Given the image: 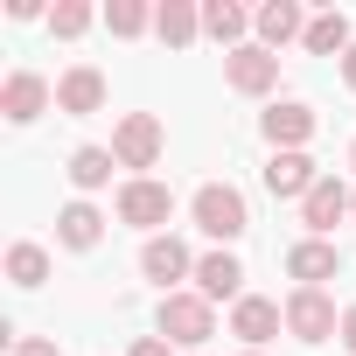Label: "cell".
<instances>
[{
  "label": "cell",
  "instance_id": "6da1fadb",
  "mask_svg": "<svg viewBox=\"0 0 356 356\" xmlns=\"http://www.w3.org/2000/svg\"><path fill=\"white\" fill-rule=\"evenodd\" d=\"M189 210H196V231H203V238H217L224 252H231V245L252 231V210H245V196H238L231 182H203Z\"/></svg>",
  "mask_w": 356,
  "mask_h": 356
},
{
  "label": "cell",
  "instance_id": "7a4b0ae2",
  "mask_svg": "<svg viewBox=\"0 0 356 356\" xmlns=\"http://www.w3.org/2000/svg\"><path fill=\"white\" fill-rule=\"evenodd\" d=\"M154 335H168L175 349H203V342L217 335V307H210L203 293H161Z\"/></svg>",
  "mask_w": 356,
  "mask_h": 356
},
{
  "label": "cell",
  "instance_id": "3957f363",
  "mask_svg": "<svg viewBox=\"0 0 356 356\" xmlns=\"http://www.w3.org/2000/svg\"><path fill=\"white\" fill-rule=\"evenodd\" d=\"M175 217V189L168 182H154V175H133V182L119 189V224H133V231H154L161 238V224Z\"/></svg>",
  "mask_w": 356,
  "mask_h": 356
},
{
  "label": "cell",
  "instance_id": "277c9868",
  "mask_svg": "<svg viewBox=\"0 0 356 356\" xmlns=\"http://www.w3.org/2000/svg\"><path fill=\"white\" fill-rule=\"evenodd\" d=\"M161 147H168V133H161L154 112H126V119L112 126V161H119V168H154Z\"/></svg>",
  "mask_w": 356,
  "mask_h": 356
},
{
  "label": "cell",
  "instance_id": "5b68a950",
  "mask_svg": "<svg viewBox=\"0 0 356 356\" xmlns=\"http://www.w3.org/2000/svg\"><path fill=\"white\" fill-rule=\"evenodd\" d=\"M286 335H300V342H328V335H342L335 300H328L321 286H293V293H286Z\"/></svg>",
  "mask_w": 356,
  "mask_h": 356
},
{
  "label": "cell",
  "instance_id": "8992f818",
  "mask_svg": "<svg viewBox=\"0 0 356 356\" xmlns=\"http://www.w3.org/2000/svg\"><path fill=\"white\" fill-rule=\"evenodd\" d=\"M224 84H231V91H245V98H266V91L280 84V56H273V49H259V42H245V49H231V56H224Z\"/></svg>",
  "mask_w": 356,
  "mask_h": 356
},
{
  "label": "cell",
  "instance_id": "52a82bcc",
  "mask_svg": "<svg viewBox=\"0 0 356 356\" xmlns=\"http://www.w3.org/2000/svg\"><path fill=\"white\" fill-rule=\"evenodd\" d=\"M140 273H147L161 293H175V280H189V273H196V259H189V245L175 238V231H161V238H147V245H140Z\"/></svg>",
  "mask_w": 356,
  "mask_h": 356
},
{
  "label": "cell",
  "instance_id": "ba28073f",
  "mask_svg": "<svg viewBox=\"0 0 356 356\" xmlns=\"http://www.w3.org/2000/svg\"><path fill=\"white\" fill-rule=\"evenodd\" d=\"M196 293H203L210 307H217V300L238 307V300H245V266H238V252H224V245L203 252V259H196Z\"/></svg>",
  "mask_w": 356,
  "mask_h": 356
},
{
  "label": "cell",
  "instance_id": "9c48e42d",
  "mask_svg": "<svg viewBox=\"0 0 356 356\" xmlns=\"http://www.w3.org/2000/svg\"><path fill=\"white\" fill-rule=\"evenodd\" d=\"M280 328H286V307H280V300H266V293H245V300L231 307V335H238L245 349H266Z\"/></svg>",
  "mask_w": 356,
  "mask_h": 356
},
{
  "label": "cell",
  "instance_id": "30bf717a",
  "mask_svg": "<svg viewBox=\"0 0 356 356\" xmlns=\"http://www.w3.org/2000/svg\"><path fill=\"white\" fill-rule=\"evenodd\" d=\"M349 203H356V196L335 182V175H321V182L307 189V203H300V224H307V238H328V231L349 217Z\"/></svg>",
  "mask_w": 356,
  "mask_h": 356
},
{
  "label": "cell",
  "instance_id": "8fae6325",
  "mask_svg": "<svg viewBox=\"0 0 356 356\" xmlns=\"http://www.w3.org/2000/svg\"><path fill=\"white\" fill-rule=\"evenodd\" d=\"M259 133L273 140V154H300V140L314 133V105H300V98H280V105L259 119Z\"/></svg>",
  "mask_w": 356,
  "mask_h": 356
},
{
  "label": "cell",
  "instance_id": "7c38bea8",
  "mask_svg": "<svg viewBox=\"0 0 356 356\" xmlns=\"http://www.w3.org/2000/svg\"><path fill=\"white\" fill-rule=\"evenodd\" d=\"M49 98H56V91H49V77H35V70H15L8 84H0V112H8L15 126L42 119V112H49Z\"/></svg>",
  "mask_w": 356,
  "mask_h": 356
},
{
  "label": "cell",
  "instance_id": "4fadbf2b",
  "mask_svg": "<svg viewBox=\"0 0 356 356\" xmlns=\"http://www.w3.org/2000/svg\"><path fill=\"white\" fill-rule=\"evenodd\" d=\"M335 273H342V252H335L328 238H300V245H286V280L321 286V280H335Z\"/></svg>",
  "mask_w": 356,
  "mask_h": 356
},
{
  "label": "cell",
  "instance_id": "5bb4252c",
  "mask_svg": "<svg viewBox=\"0 0 356 356\" xmlns=\"http://www.w3.org/2000/svg\"><path fill=\"white\" fill-rule=\"evenodd\" d=\"M56 105H63L70 119H91V112L105 105V70H91V63L63 70V77H56Z\"/></svg>",
  "mask_w": 356,
  "mask_h": 356
},
{
  "label": "cell",
  "instance_id": "9a60e30c",
  "mask_svg": "<svg viewBox=\"0 0 356 356\" xmlns=\"http://www.w3.org/2000/svg\"><path fill=\"white\" fill-rule=\"evenodd\" d=\"M314 182H321V175H314L307 154H273V161H266V189H273L280 203H307Z\"/></svg>",
  "mask_w": 356,
  "mask_h": 356
},
{
  "label": "cell",
  "instance_id": "2e32d148",
  "mask_svg": "<svg viewBox=\"0 0 356 356\" xmlns=\"http://www.w3.org/2000/svg\"><path fill=\"white\" fill-rule=\"evenodd\" d=\"M252 29H259V49H273V56H280L293 35H307V15L293 8V0H266V8L252 15Z\"/></svg>",
  "mask_w": 356,
  "mask_h": 356
},
{
  "label": "cell",
  "instance_id": "e0dca14e",
  "mask_svg": "<svg viewBox=\"0 0 356 356\" xmlns=\"http://www.w3.org/2000/svg\"><path fill=\"white\" fill-rule=\"evenodd\" d=\"M98 238H105V210H98V203H63V210H56V245L91 252Z\"/></svg>",
  "mask_w": 356,
  "mask_h": 356
},
{
  "label": "cell",
  "instance_id": "ac0fdd59",
  "mask_svg": "<svg viewBox=\"0 0 356 356\" xmlns=\"http://www.w3.org/2000/svg\"><path fill=\"white\" fill-rule=\"evenodd\" d=\"M154 35H161L168 49H189V42L203 35V15L189 8V0H161V8H154Z\"/></svg>",
  "mask_w": 356,
  "mask_h": 356
},
{
  "label": "cell",
  "instance_id": "d6986e66",
  "mask_svg": "<svg viewBox=\"0 0 356 356\" xmlns=\"http://www.w3.org/2000/svg\"><path fill=\"white\" fill-rule=\"evenodd\" d=\"M300 42H307V56H349V49H356V35H349V15H342V8L314 15Z\"/></svg>",
  "mask_w": 356,
  "mask_h": 356
},
{
  "label": "cell",
  "instance_id": "ffe728a7",
  "mask_svg": "<svg viewBox=\"0 0 356 356\" xmlns=\"http://www.w3.org/2000/svg\"><path fill=\"white\" fill-rule=\"evenodd\" d=\"M245 29H252V15L238 8V0H210V8H203V35H210V42L245 49Z\"/></svg>",
  "mask_w": 356,
  "mask_h": 356
},
{
  "label": "cell",
  "instance_id": "44dd1931",
  "mask_svg": "<svg viewBox=\"0 0 356 356\" xmlns=\"http://www.w3.org/2000/svg\"><path fill=\"white\" fill-rule=\"evenodd\" d=\"M112 168H119V161H112V147H77L63 175H70V182L91 196V189H105V182H112Z\"/></svg>",
  "mask_w": 356,
  "mask_h": 356
},
{
  "label": "cell",
  "instance_id": "7402d4cb",
  "mask_svg": "<svg viewBox=\"0 0 356 356\" xmlns=\"http://www.w3.org/2000/svg\"><path fill=\"white\" fill-rule=\"evenodd\" d=\"M8 280H15V286H42V280H49V252L29 245V238L8 245Z\"/></svg>",
  "mask_w": 356,
  "mask_h": 356
},
{
  "label": "cell",
  "instance_id": "603a6c76",
  "mask_svg": "<svg viewBox=\"0 0 356 356\" xmlns=\"http://www.w3.org/2000/svg\"><path fill=\"white\" fill-rule=\"evenodd\" d=\"M105 29L133 42V35H147V29H154V8H147V0H112V8H105Z\"/></svg>",
  "mask_w": 356,
  "mask_h": 356
},
{
  "label": "cell",
  "instance_id": "cb8c5ba5",
  "mask_svg": "<svg viewBox=\"0 0 356 356\" xmlns=\"http://www.w3.org/2000/svg\"><path fill=\"white\" fill-rule=\"evenodd\" d=\"M91 22H98V15L84 8V0H56V8H49V35H63V42H77Z\"/></svg>",
  "mask_w": 356,
  "mask_h": 356
},
{
  "label": "cell",
  "instance_id": "d4e9b609",
  "mask_svg": "<svg viewBox=\"0 0 356 356\" xmlns=\"http://www.w3.org/2000/svg\"><path fill=\"white\" fill-rule=\"evenodd\" d=\"M8 356H63V349H56L49 335H15V342H8Z\"/></svg>",
  "mask_w": 356,
  "mask_h": 356
},
{
  "label": "cell",
  "instance_id": "484cf974",
  "mask_svg": "<svg viewBox=\"0 0 356 356\" xmlns=\"http://www.w3.org/2000/svg\"><path fill=\"white\" fill-rule=\"evenodd\" d=\"M126 356H175V342H168V335H140Z\"/></svg>",
  "mask_w": 356,
  "mask_h": 356
},
{
  "label": "cell",
  "instance_id": "4316f807",
  "mask_svg": "<svg viewBox=\"0 0 356 356\" xmlns=\"http://www.w3.org/2000/svg\"><path fill=\"white\" fill-rule=\"evenodd\" d=\"M342 349H349V356H356V307H349V314H342Z\"/></svg>",
  "mask_w": 356,
  "mask_h": 356
},
{
  "label": "cell",
  "instance_id": "83f0119b",
  "mask_svg": "<svg viewBox=\"0 0 356 356\" xmlns=\"http://www.w3.org/2000/svg\"><path fill=\"white\" fill-rule=\"evenodd\" d=\"M342 84H349V91H356V49H349V56H342Z\"/></svg>",
  "mask_w": 356,
  "mask_h": 356
},
{
  "label": "cell",
  "instance_id": "f1b7e54d",
  "mask_svg": "<svg viewBox=\"0 0 356 356\" xmlns=\"http://www.w3.org/2000/svg\"><path fill=\"white\" fill-rule=\"evenodd\" d=\"M245 356H266V349H245Z\"/></svg>",
  "mask_w": 356,
  "mask_h": 356
},
{
  "label": "cell",
  "instance_id": "f546056e",
  "mask_svg": "<svg viewBox=\"0 0 356 356\" xmlns=\"http://www.w3.org/2000/svg\"><path fill=\"white\" fill-rule=\"evenodd\" d=\"M349 168H356V147H349Z\"/></svg>",
  "mask_w": 356,
  "mask_h": 356
},
{
  "label": "cell",
  "instance_id": "4dcf8cb0",
  "mask_svg": "<svg viewBox=\"0 0 356 356\" xmlns=\"http://www.w3.org/2000/svg\"><path fill=\"white\" fill-rule=\"evenodd\" d=\"M349 217H356V203H349Z\"/></svg>",
  "mask_w": 356,
  "mask_h": 356
}]
</instances>
